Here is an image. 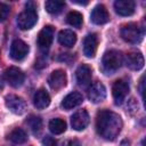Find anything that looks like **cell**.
Returning a JSON list of instances; mask_svg holds the SVG:
<instances>
[{
  "instance_id": "cell-28",
  "label": "cell",
  "mask_w": 146,
  "mask_h": 146,
  "mask_svg": "<svg viewBox=\"0 0 146 146\" xmlns=\"http://www.w3.org/2000/svg\"><path fill=\"white\" fill-rule=\"evenodd\" d=\"M74 143H75V141H72V140H70V141H66V143H65L63 146H73V145H74Z\"/></svg>"
},
{
  "instance_id": "cell-11",
  "label": "cell",
  "mask_w": 146,
  "mask_h": 146,
  "mask_svg": "<svg viewBox=\"0 0 146 146\" xmlns=\"http://www.w3.org/2000/svg\"><path fill=\"white\" fill-rule=\"evenodd\" d=\"M106 97V88L102 82H95L91 84V87L89 88L88 91V98L90 99V102L97 104L100 103L105 99Z\"/></svg>"
},
{
  "instance_id": "cell-8",
  "label": "cell",
  "mask_w": 146,
  "mask_h": 146,
  "mask_svg": "<svg viewBox=\"0 0 146 146\" xmlns=\"http://www.w3.org/2000/svg\"><path fill=\"white\" fill-rule=\"evenodd\" d=\"M29 54V46L19 40V39H16L13 41L11 46H10V57L14 59V60H22L24 59Z\"/></svg>"
},
{
  "instance_id": "cell-14",
  "label": "cell",
  "mask_w": 146,
  "mask_h": 146,
  "mask_svg": "<svg viewBox=\"0 0 146 146\" xmlns=\"http://www.w3.org/2000/svg\"><path fill=\"white\" fill-rule=\"evenodd\" d=\"M76 82L80 87H87L91 82V68L87 64H82L76 68L75 72Z\"/></svg>"
},
{
  "instance_id": "cell-23",
  "label": "cell",
  "mask_w": 146,
  "mask_h": 146,
  "mask_svg": "<svg viewBox=\"0 0 146 146\" xmlns=\"http://www.w3.org/2000/svg\"><path fill=\"white\" fill-rule=\"evenodd\" d=\"M49 129L54 135H60L66 130V122L59 117L52 119L49 122Z\"/></svg>"
},
{
  "instance_id": "cell-10",
  "label": "cell",
  "mask_w": 146,
  "mask_h": 146,
  "mask_svg": "<svg viewBox=\"0 0 146 146\" xmlns=\"http://www.w3.org/2000/svg\"><path fill=\"white\" fill-rule=\"evenodd\" d=\"M52 40H54V27L50 25H47L39 32V35H38V44L40 49L47 50L51 46Z\"/></svg>"
},
{
  "instance_id": "cell-27",
  "label": "cell",
  "mask_w": 146,
  "mask_h": 146,
  "mask_svg": "<svg viewBox=\"0 0 146 146\" xmlns=\"http://www.w3.org/2000/svg\"><path fill=\"white\" fill-rule=\"evenodd\" d=\"M43 146H57V141L55 140V138L50 137V136H46L42 140Z\"/></svg>"
},
{
  "instance_id": "cell-22",
  "label": "cell",
  "mask_w": 146,
  "mask_h": 146,
  "mask_svg": "<svg viewBox=\"0 0 146 146\" xmlns=\"http://www.w3.org/2000/svg\"><path fill=\"white\" fill-rule=\"evenodd\" d=\"M44 7H46V10L49 14L57 15L64 9L65 2L64 1H57V0H48V1H46Z\"/></svg>"
},
{
  "instance_id": "cell-13",
  "label": "cell",
  "mask_w": 146,
  "mask_h": 146,
  "mask_svg": "<svg viewBox=\"0 0 146 146\" xmlns=\"http://www.w3.org/2000/svg\"><path fill=\"white\" fill-rule=\"evenodd\" d=\"M97 47H98V36H97V34H95V33L88 34L83 40V54L87 57L92 58L96 55Z\"/></svg>"
},
{
  "instance_id": "cell-16",
  "label": "cell",
  "mask_w": 146,
  "mask_h": 146,
  "mask_svg": "<svg viewBox=\"0 0 146 146\" xmlns=\"http://www.w3.org/2000/svg\"><path fill=\"white\" fill-rule=\"evenodd\" d=\"M66 80H67L66 79V73L63 70H56L50 74V76L48 79V83H49L51 89L59 90L63 87H65Z\"/></svg>"
},
{
  "instance_id": "cell-12",
  "label": "cell",
  "mask_w": 146,
  "mask_h": 146,
  "mask_svg": "<svg viewBox=\"0 0 146 146\" xmlns=\"http://www.w3.org/2000/svg\"><path fill=\"white\" fill-rule=\"evenodd\" d=\"M125 65L133 71H139L144 67V57L139 51H130L124 58Z\"/></svg>"
},
{
  "instance_id": "cell-7",
  "label": "cell",
  "mask_w": 146,
  "mask_h": 146,
  "mask_svg": "<svg viewBox=\"0 0 146 146\" xmlns=\"http://www.w3.org/2000/svg\"><path fill=\"white\" fill-rule=\"evenodd\" d=\"M6 106L15 114H23L26 112V103L22 97H18L16 95H8L5 98Z\"/></svg>"
},
{
  "instance_id": "cell-24",
  "label": "cell",
  "mask_w": 146,
  "mask_h": 146,
  "mask_svg": "<svg viewBox=\"0 0 146 146\" xmlns=\"http://www.w3.org/2000/svg\"><path fill=\"white\" fill-rule=\"evenodd\" d=\"M66 21L67 23L73 26V27H76V29H80L82 26V23H83V17H82V14H80L79 11H70L67 14V17H66Z\"/></svg>"
},
{
  "instance_id": "cell-2",
  "label": "cell",
  "mask_w": 146,
  "mask_h": 146,
  "mask_svg": "<svg viewBox=\"0 0 146 146\" xmlns=\"http://www.w3.org/2000/svg\"><path fill=\"white\" fill-rule=\"evenodd\" d=\"M122 63H123V57H122L121 52L117 50L106 51L104 54L103 60H102L103 70L106 74H113L114 72H116L121 67Z\"/></svg>"
},
{
  "instance_id": "cell-26",
  "label": "cell",
  "mask_w": 146,
  "mask_h": 146,
  "mask_svg": "<svg viewBox=\"0 0 146 146\" xmlns=\"http://www.w3.org/2000/svg\"><path fill=\"white\" fill-rule=\"evenodd\" d=\"M9 13H10L9 6L3 2H0V22L6 21L7 17L9 16Z\"/></svg>"
},
{
  "instance_id": "cell-19",
  "label": "cell",
  "mask_w": 146,
  "mask_h": 146,
  "mask_svg": "<svg viewBox=\"0 0 146 146\" xmlns=\"http://www.w3.org/2000/svg\"><path fill=\"white\" fill-rule=\"evenodd\" d=\"M33 104L36 108L42 110L46 108L50 104V96L44 89H39L33 97Z\"/></svg>"
},
{
  "instance_id": "cell-15",
  "label": "cell",
  "mask_w": 146,
  "mask_h": 146,
  "mask_svg": "<svg viewBox=\"0 0 146 146\" xmlns=\"http://www.w3.org/2000/svg\"><path fill=\"white\" fill-rule=\"evenodd\" d=\"M91 22L97 24V25H102V24H105L110 21V14L106 9L105 6L103 5H97L92 11H91Z\"/></svg>"
},
{
  "instance_id": "cell-4",
  "label": "cell",
  "mask_w": 146,
  "mask_h": 146,
  "mask_svg": "<svg viewBox=\"0 0 146 146\" xmlns=\"http://www.w3.org/2000/svg\"><path fill=\"white\" fill-rule=\"evenodd\" d=\"M143 31L141 29L135 24V23H129L122 26L121 29V36L124 41L130 42V43H139L143 39Z\"/></svg>"
},
{
  "instance_id": "cell-6",
  "label": "cell",
  "mask_w": 146,
  "mask_h": 146,
  "mask_svg": "<svg viewBox=\"0 0 146 146\" xmlns=\"http://www.w3.org/2000/svg\"><path fill=\"white\" fill-rule=\"evenodd\" d=\"M129 94V84L124 80H116L112 87V95L114 98V103L116 105H121L125 97Z\"/></svg>"
},
{
  "instance_id": "cell-21",
  "label": "cell",
  "mask_w": 146,
  "mask_h": 146,
  "mask_svg": "<svg viewBox=\"0 0 146 146\" xmlns=\"http://www.w3.org/2000/svg\"><path fill=\"white\" fill-rule=\"evenodd\" d=\"M8 139L14 143V144H23L26 141L27 139V135L26 132L21 129V128H15L14 130L10 131V133L8 135Z\"/></svg>"
},
{
  "instance_id": "cell-25",
  "label": "cell",
  "mask_w": 146,
  "mask_h": 146,
  "mask_svg": "<svg viewBox=\"0 0 146 146\" xmlns=\"http://www.w3.org/2000/svg\"><path fill=\"white\" fill-rule=\"evenodd\" d=\"M26 123L29 124L31 131L34 133V135H39L41 132V129H42V120L40 116H35V115H31Z\"/></svg>"
},
{
  "instance_id": "cell-1",
  "label": "cell",
  "mask_w": 146,
  "mask_h": 146,
  "mask_svg": "<svg viewBox=\"0 0 146 146\" xmlns=\"http://www.w3.org/2000/svg\"><path fill=\"white\" fill-rule=\"evenodd\" d=\"M96 129L100 137L106 140H114L122 129V120L119 114L103 110L96 117Z\"/></svg>"
},
{
  "instance_id": "cell-3",
  "label": "cell",
  "mask_w": 146,
  "mask_h": 146,
  "mask_svg": "<svg viewBox=\"0 0 146 146\" xmlns=\"http://www.w3.org/2000/svg\"><path fill=\"white\" fill-rule=\"evenodd\" d=\"M38 21V14L33 3H26V9L22 11L17 17V25L21 30L32 29Z\"/></svg>"
},
{
  "instance_id": "cell-20",
  "label": "cell",
  "mask_w": 146,
  "mask_h": 146,
  "mask_svg": "<svg viewBox=\"0 0 146 146\" xmlns=\"http://www.w3.org/2000/svg\"><path fill=\"white\" fill-rule=\"evenodd\" d=\"M58 42L65 47H72L76 42V34L71 30H62L58 34Z\"/></svg>"
},
{
  "instance_id": "cell-5",
  "label": "cell",
  "mask_w": 146,
  "mask_h": 146,
  "mask_svg": "<svg viewBox=\"0 0 146 146\" xmlns=\"http://www.w3.org/2000/svg\"><path fill=\"white\" fill-rule=\"evenodd\" d=\"M3 76H5L6 82H7L9 86L14 87V88L21 87V86L23 84L24 80H25V75H24L23 71L19 70L18 67H15V66H11V67L7 68V70L5 71Z\"/></svg>"
},
{
  "instance_id": "cell-9",
  "label": "cell",
  "mask_w": 146,
  "mask_h": 146,
  "mask_svg": "<svg viewBox=\"0 0 146 146\" xmlns=\"http://www.w3.org/2000/svg\"><path fill=\"white\" fill-rule=\"evenodd\" d=\"M89 114L86 110H80L78 112H75L72 117H71V124L72 128L76 131H81L83 129L87 128V125L89 124Z\"/></svg>"
},
{
  "instance_id": "cell-18",
  "label": "cell",
  "mask_w": 146,
  "mask_h": 146,
  "mask_svg": "<svg viewBox=\"0 0 146 146\" xmlns=\"http://www.w3.org/2000/svg\"><path fill=\"white\" fill-rule=\"evenodd\" d=\"M82 102H83L82 95L78 91H73V92L68 94L66 97H64V99L62 102V107L64 110H72L74 107L79 106Z\"/></svg>"
},
{
  "instance_id": "cell-29",
  "label": "cell",
  "mask_w": 146,
  "mask_h": 146,
  "mask_svg": "<svg viewBox=\"0 0 146 146\" xmlns=\"http://www.w3.org/2000/svg\"><path fill=\"white\" fill-rule=\"evenodd\" d=\"M73 2L78 3V5H87L88 3V1H75V0H73Z\"/></svg>"
},
{
  "instance_id": "cell-17",
  "label": "cell",
  "mask_w": 146,
  "mask_h": 146,
  "mask_svg": "<svg viewBox=\"0 0 146 146\" xmlns=\"http://www.w3.org/2000/svg\"><path fill=\"white\" fill-rule=\"evenodd\" d=\"M114 9L120 16H130L135 13V2L131 0H117L114 2Z\"/></svg>"
}]
</instances>
